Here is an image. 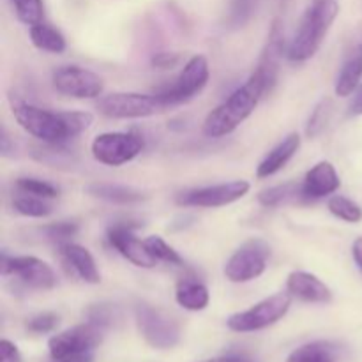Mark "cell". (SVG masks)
<instances>
[{
  "label": "cell",
  "mask_w": 362,
  "mask_h": 362,
  "mask_svg": "<svg viewBox=\"0 0 362 362\" xmlns=\"http://www.w3.org/2000/svg\"><path fill=\"white\" fill-rule=\"evenodd\" d=\"M13 115L28 134L48 145H62L80 136L92 124L88 112H49L23 101L13 103Z\"/></svg>",
  "instance_id": "cell-1"
},
{
  "label": "cell",
  "mask_w": 362,
  "mask_h": 362,
  "mask_svg": "<svg viewBox=\"0 0 362 362\" xmlns=\"http://www.w3.org/2000/svg\"><path fill=\"white\" fill-rule=\"evenodd\" d=\"M267 94L265 85L257 74L228 95L219 106H216L204 122V134L209 138H221L233 133L251 113L255 112L260 99Z\"/></svg>",
  "instance_id": "cell-2"
},
{
  "label": "cell",
  "mask_w": 362,
  "mask_h": 362,
  "mask_svg": "<svg viewBox=\"0 0 362 362\" xmlns=\"http://www.w3.org/2000/svg\"><path fill=\"white\" fill-rule=\"evenodd\" d=\"M338 0H315L313 6L304 13L299 28L290 42L288 59L296 62L311 59L322 46V41L338 18Z\"/></svg>",
  "instance_id": "cell-3"
},
{
  "label": "cell",
  "mask_w": 362,
  "mask_h": 362,
  "mask_svg": "<svg viewBox=\"0 0 362 362\" xmlns=\"http://www.w3.org/2000/svg\"><path fill=\"white\" fill-rule=\"evenodd\" d=\"M103 334L105 329L92 322L59 332L48 341L49 359L52 362H94Z\"/></svg>",
  "instance_id": "cell-4"
},
{
  "label": "cell",
  "mask_w": 362,
  "mask_h": 362,
  "mask_svg": "<svg viewBox=\"0 0 362 362\" xmlns=\"http://www.w3.org/2000/svg\"><path fill=\"white\" fill-rule=\"evenodd\" d=\"M290 306H292V297L288 293H276L251 306L250 310L232 315L226 320V325L233 332L262 331L281 320L288 313Z\"/></svg>",
  "instance_id": "cell-5"
},
{
  "label": "cell",
  "mask_w": 362,
  "mask_h": 362,
  "mask_svg": "<svg viewBox=\"0 0 362 362\" xmlns=\"http://www.w3.org/2000/svg\"><path fill=\"white\" fill-rule=\"evenodd\" d=\"M166 106L158 94H138V92H115L103 95L98 101L99 113L110 119H145L163 112Z\"/></svg>",
  "instance_id": "cell-6"
},
{
  "label": "cell",
  "mask_w": 362,
  "mask_h": 362,
  "mask_svg": "<svg viewBox=\"0 0 362 362\" xmlns=\"http://www.w3.org/2000/svg\"><path fill=\"white\" fill-rule=\"evenodd\" d=\"M134 320L141 338L158 350H170L179 345L180 329L158 308L140 303L134 308Z\"/></svg>",
  "instance_id": "cell-7"
},
{
  "label": "cell",
  "mask_w": 362,
  "mask_h": 362,
  "mask_svg": "<svg viewBox=\"0 0 362 362\" xmlns=\"http://www.w3.org/2000/svg\"><path fill=\"white\" fill-rule=\"evenodd\" d=\"M145 144L141 134L134 131L127 133H103L92 141V156L98 163L106 166H120L133 161Z\"/></svg>",
  "instance_id": "cell-8"
},
{
  "label": "cell",
  "mask_w": 362,
  "mask_h": 362,
  "mask_svg": "<svg viewBox=\"0 0 362 362\" xmlns=\"http://www.w3.org/2000/svg\"><path fill=\"white\" fill-rule=\"evenodd\" d=\"M269 257H271V247L264 240H247L226 262V279H230L232 283H247L260 278L267 269Z\"/></svg>",
  "instance_id": "cell-9"
},
{
  "label": "cell",
  "mask_w": 362,
  "mask_h": 362,
  "mask_svg": "<svg viewBox=\"0 0 362 362\" xmlns=\"http://www.w3.org/2000/svg\"><path fill=\"white\" fill-rule=\"evenodd\" d=\"M209 76H211V69H209L207 59L204 55L191 57L186 66H184V69L180 71L179 76H177L175 83L166 88V90L159 92V99L165 103L166 108L189 101V99H193L194 95L204 90Z\"/></svg>",
  "instance_id": "cell-10"
},
{
  "label": "cell",
  "mask_w": 362,
  "mask_h": 362,
  "mask_svg": "<svg viewBox=\"0 0 362 362\" xmlns=\"http://www.w3.org/2000/svg\"><path fill=\"white\" fill-rule=\"evenodd\" d=\"M250 182L246 180H232V182L216 184V186L197 187V189L184 191L177 197V204L182 207L216 209L225 207L246 197L250 191Z\"/></svg>",
  "instance_id": "cell-11"
},
{
  "label": "cell",
  "mask_w": 362,
  "mask_h": 362,
  "mask_svg": "<svg viewBox=\"0 0 362 362\" xmlns=\"http://www.w3.org/2000/svg\"><path fill=\"white\" fill-rule=\"evenodd\" d=\"M0 272L4 278L16 276L21 283L35 290H52L57 286V274L53 269L35 257H7L4 253Z\"/></svg>",
  "instance_id": "cell-12"
},
{
  "label": "cell",
  "mask_w": 362,
  "mask_h": 362,
  "mask_svg": "<svg viewBox=\"0 0 362 362\" xmlns=\"http://www.w3.org/2000/svg\"><path fill=\"white\" fill-rule=\"evenodd\" d=\"M53 87L62 95L74 99H95L103 94V78L78 66H64L52 76Z\"/></svg>",
  "instance_id": "cell-13"
},
{
  "label": "cell",
  "mask_w": 362,
  "mask_h": 362,
  "mask_svg": "<svg viewBox=\"0 0 362 362\" xmlns=\"http://www.w3.org/2000/svg\"><path fill=\"white\" fill-rule=\"evenodd\" d=\"M283 53H285V27H283L281 20H274L271 25V30H269L264 49H262L258 66L255 69V74L264 81L267 92H271L274 88L276 81H278Z\"/></svg>",
  "instance_id": "cell-14"
},
{
  "label": "cell",
  "mask_w": 362,
  "mask_h": 362,
  "mask_svg": "<svg viewBox=\"0 0 362 362\" xmlns=\"http://www.w3.org/2000/svg\"><path fill=\"white\" fill-rule=\"evenodd\" d=\"M108 240L110 244H112V247H115L127 262H131V264L136 265V267L151 269L158 264V260L147 251L144 240L138 239V237L131 232L129 226H112V228L108 230Z\"/></svg>",
  "instance_id": "cell-15"
},
{
  "label": "cell",
  "mask_w": 362,
  "mask_h": 362,
  "mask_svg": "<svg viewBox=\"0 0 362 362\" xmlns=\"http://www.w3.org/2000/svg\"><path fill=\"white\" fill-rule=\"evenodd\" d=\"M341 186L338 172L332 166V163L320 161L306 173L303 180V197L308 200H317V198L334 194Z\"/></svg>",
  "instance_id": "cell-16"
},
{
  "label": "cell",
  "mask_w": 362,
  "mask_h": 362,
  "mask_svg": "<svg viewBox=\"0 0 362 362\" xmlns=\"http://www.w3.org/2000/svg\"><path fill=\"white\" fill-rule=\"evenodd\" d=\"M286 290L290 296L304 303L325 304L332 299V292L320 278L304 271H293L286 279Z\"/></svg>",
  "instance_id": "cell-17"
},
{
  "label": "cell",
  "mask_w": 362,
  "mask_h": 362,
  "mask_svg": "<svg viewBox=\"0 0 362 362\" xmlns=\"http://www.w3.org/2000/svg\"><path fill=\"white\" fill-rule=\"evenodd\" d=\"M60 257L64 258L66 265H69L73 269L74 274L81 281L90 283V285H98L101 281L98 265H95L94 257H92L87 247L80 246V244L64 243L60 244Z\"/></svg>",
  "instance_id": "cell-18"
},
{
  "label": "cell",
  "mask_w": 362,
  "mask_h": 362,
  "mask_svg": "<svg viewBox=\"0 0 362 362\" xmlns=\"http://www.w3.org/2000/svg\"><path fill=\"white\" fill-rule=\"evenodd\" d=\"M300 148V136L297 133H290L288 136L283 138L271 152L264 158V161L257 166V177L258 179H267V177L274 175L279 170L285 168L288 165L290 159L297 154Z\"/></svg>",
  "instance_id": "cell-19"
},
{
  "label": "cell",
  "mask_w": 362,
  "mask_h": 362,
  "mask_svg": "<svg viewBox=\"0 0 362 362\" xmlns=\"http://www.w3.org/2000/svg\"><path fill=\"white\" fill-rule=\"evenodd\" d=\"M362 78V45L356 46L349 59L343 64L338 78H336L334 92L339 98H349L357 90Z\"/></svg>",
  "instance_id": "cell-20"
},
{
  "label": "cell",
  "mask_w": 362,
  "mask_h": 362,
  "mask_svg": "<svg viewBox=\"0 0 362 362\" xmlns=\"http://www.w3.org/2000/svg\"><path fill=\"white\" fill-rule=\"evenodd\" d=\"M85 191H87L90 197L110 202V204L129 205L145 200V194L141 193V191L134 189V187L119 186V184H88V186L85 187Z\"/></svg>",
  "instance_id": "cell-21"
},
{
  "label": "cell",
  "mask_w": 362,
  "mask_h": 362,
  "mask_svg": "<svg viewBox=\"0 0 362 362\" xmlns=\"http://www.w3.org/2000/svg\"><path fill=\"white\" fill-rule=\"evenodd\" d=\"M175 300L180 308L187 311H204L209 306L211 296H209L207 286L202 285L200 281L182 279L177 283Z\"/></svg>",
  "instance_id": "cell-22"
},
{
  "label": "cell",
  "mask_w": 362,
  "mask_h": 362,
  "mask_svg": "<svg viewBox=\"0 0 362 362\" xmlns=\"http://www.w3.org/2000/svg\"><path fill=\"white\" fill-rule=\"evenodd\" d=\"M341 349L331 341H313L299 346L290 354L286 362H338Z\"/></svg>",
  "instance_id": "cell-23"
},
{
  "label": "cell",
  "mask_w": 362,
  "mask_h": 362,
  "mask_svg": "<svg viewBox=\"0 0 362 362\" xmlns=\"http://www.w3.org/2000/svg\"><path fill=\"white\" fill-rule=\"evenodd\" d=\"M30 39L32 45L42 52L62 53L66 49V37L52 25L37 23L30 27Z\"/></svg>",
  "instance_id": "cell-24"
},
{
  "label": "cell",
  "mask_w": 362,
  "mask_h": 362,
  "mask_svg": "<svg viewBox=\"0 0 362 362\" xmlns=\"http://www.w3.org/2000/svg\"><path fill=\"white\" fill-rule=\"evenodd\" d=\"M299 197H303V184L286 182V184H279V186L267 187V189L260 191V194H258V202H260L264 207L272 209V207H279V205L283 204H288V202L292 200H297Z\"/></svg>",
  "instance_id": "cell-25"
},
{
  "label": "cell",
  "mask_w": 362,
  "mask_h": 362,
  "mask_svg": "<svg viewBox=\"0 0 362 362\" xmlns=\"http://www.w3.org/2000/svg\"><path fill=\"white\" fill-rule=\"evenodd\" d=\"M327 209L331 211L332 216H336L338 219L346 223H359L362 219V209L361 205H357L356 202L350 200L345 197H331L327 202Z\"/></svg>",
  "instance_id": "cell-26"
},
{
  "label": "cell",
  "mask_w": 362,
  "mask_h": 362,
  "mask_svg": "<svg viewBox=\"0 0 362 362\" xmlns=\"http://www.w3.org/2000/svg\"><path fill=\"white\" fill-rule=\"evenodd\" d=\"M46 198L34 197V194H23V197H16L13 200V207L16 209V212H20L21 216H27V218H46V216L52 214V207L46 204Z\"/></svg>",
  "instance_id": "cell-27"
},
{
  "label": "cell",
  "mask_w": 362,
  "mask_h": 362,
  "mask_svg": "<svg viewBox=\"0 0 362 362\" xmlns=\"http://www.w3.org/2000/svg\"><path fill=\"white\" fill-rule=\"evenodd\" d=\"M16 11V16L21 23L25 25H34L42 23L45 18V4L42 0H11Z\"/></svg>",
  "instance_id": "cell-28"
},
{
  "label": "cell",
  "mask_w": 362,
  "mask_h": 362,
  "mask_svg": "<svg viewBox=\"0 0 362 362\" xmlns=\"http://www.w3.org/2000/svg\"><path fill=\"white\" fill-rule=\"evenodd\" d=\"M144 244L145 247H147L148 253H151L158 262H166V264L170 265H184L182 257H180L172 246H168L161 237L151 235L144 240Z\"/></svg>",
  "instance_id": "cell-29"
},
{
  "label": "cell",
  "mask_w": 362,
  "mask_h": 362,
  "mask_svg": "<svg viewBox=\"0 0 362 362\" xmlns=\"http://www.w3.org/2000/svg\"><path fill=\"white\" fill-rule=\"evenodd\" d=\"M260 0H233L230 7V14L226 18V23L230 28H240L253 18L257 13Z\"/></svg>",
  "instance_id": "cell-30"
},
{
  "label": "cell",
  "mask_w": 362,
  "mask_h": 362,
  "mask_svg": "<svg viewBox=\"0 0 362 362\" xmlns=\"http://www.w3.org/2000/svg\"><path fill=\"white\" fill-rule=\"evenodd\" d=\"M332 113V101L329 98H324L317 106H315L313 113L310 115V120H308L306 126V134L310 138L318 136L322 131L327 126L329 119H331Z\"/></svg>",
  "instance_id": "cell-31"
},
{
  "label": "cell",
  "mask_w": 362,
  "mask_h": 362,
  "mask_svg": "<svg viewBox=\"0 0 362 362\" xmlns=\"http://www.w3.org/2000/svg\"><path fill=\"white\" fill-rule=\"evenodd\" d=\"M18 189H21L27 194H34L39 198H57L59 197V189L53 184L46 182V180L34 179V177H21L16 180Z\"/></svg>",
  "instance_id": "cell-32"
},
{
  "label": "cell",
  "mask_w": 362,
  "mask_h": 362,
  "mask_svg": "<svg viewBox=\"0 0 362 362\" xmlns=\"http://www.w3.org/2000/svg\"><path fill=\"white\" fill-rule=\"evenodd\" d=\"M60 317L55 313H41L32 317L27 322V329L34 334H46V332H52L59 327Z\"/></svg>",
  "instance_id": "cell-33"
},
{
  "label": "cell",
  "mask_w": 362,
  "mask_h": 362,
  "mask_svg": "<svg viewBox=\"0 0 362 362\" xmlns=\"http://www.w3.org/2000/svg\"><path fill=\"white\" fill-rule=\"evenodd\" d=\"M45 232L49 239L64 240V239H69V237H73L74 233L78 232V225L76 223H71V221L53 223V225L46 226Z\"/></svg>",
  "instance_id": "cell-34"
},
{
  "label": "cell",
  "mask_w": 362,
  "mask_h": 362,
  "mask_svg": "<svg viewBox=\"0 0 362 362\" xmlns=\"http://www.w3.org/2000/svg\"><path fill=\"white\" fill-rule=\"evenodd\" d=\"M88 322H92V324L99 325L103 329L110 327L113 322V310L110 306H105V304L90 308V311H88Z\"/></svg>",
  "instance_id": "cell-35"
},
{
  "label": "cell",
  "mask_w": 362,
  "mask_h": 362,
  "mask_svg": "<svg viewBox=\"0 0 362 362\" xmlns=\"http://www.w3.org/2000/svg\"><path fill=\"white\" fill-rule=\"evenodd\" d=\"M0 362H21L20 350L16 349V345L7 339L0 341Z\"/></svg>",
  "instance_id": "cell-36"
},
{
  "label": "cell",
  "mask_w": 362,
  "mask_h": 362,
  "mask_svg": "<svg viewBox=\"0 0 362 362\" xmlns=\"http://www.w3.org/2000/svg\"><path fill=\"white\" fill-rule=\"evenodd\" d=\"M179 62V55L177 53H158V55L152 59V64L156 67H161V69H170L175 64Z\"/></svg>",
  "instance_id": "cell-37"
},
{
  "label": "cell",
  "mask_w": 362,
  "mask_h": 362,
  "mask_svg": "<svg viewBox=\"0 0 362 362\" xmlns=\"http://www.w3.org/2000/svg\"><path fill=\"white\" fill-rule=\"evenodd\" d=\"M349 113L354 117L362 115V83L357 87V90L354 92V99L349 106Z\"/></svg>",
  "instance_id": "cell-38"
},
{
  "label": "cell",
  "mask_w": 362,
  "mask_h": 362,
  "mask_svg": "<svg viewBox=\"0 0 362 362\" xmlns=\"http://www.w3.org/2000/svg\"><path fill=\"white\" fill-rule=\"evenodd\" d=\"M204 362H258L255 357L244 356V354H230V356L216 357V359H209Z\"/></svg>",
  "instance_id": "cell-39"
},
{
  "label": "cell",
  "mask_w": 362,
  "mask_h": 362,
  "mask_svg": "<svg viewBox=\"0 0 362 362\" xmlns=\"http://www.w3.org/2000/svg\"><path fill=\"white\" fill-rule=\"evenodd\" d=\"M352 255H354V260H356L357 267H359L361 271H362V237H359V239H357L356 243H354Z\"/></svg>",
  "instance_id": "cell-40"
},
{
  "label": "cell",
  "mask_w": 362,
  "mask_h": 362,
  "mask_svg": "<svg viewBox=\"0 0 362 362\" xmlns=\"http://www.w3.org/2000/svg\"><path fill=\"white\" fill-rule=\"evenodd\" d=\"M0 148H2V154L7 156L11 152V147H9V136H7L6 129L2 131V138H0Z\"/></svg>",
  "instance_id": "cell-41"
}]
</instances>
